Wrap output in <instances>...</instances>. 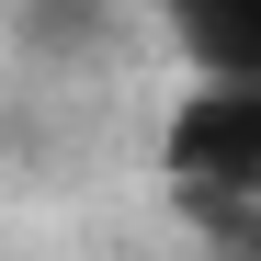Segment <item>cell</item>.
I'll return each mask as SVG.
<instances>
[{"mask_svg": "<svg viewBox=\"0 0 261 261\" xmlns=\"http://www.w3.org/2000/svg\"><path fill=\"white\" fill-rule=\"evenodd\" d=\"M170 182H193L216 204L261 193V80H204L170 114Z\"/></svg>", "mask_w": 261, "mask_h": 261, "instance_id": "cell-1", "label": "cell"}, {"mask_svg": "<svg viewBox=\"0 0 261 261\" xmlns=\"http://www.w3.org/2000/svg\"><path fill=\"white\" fill-rule=\"evenodd\" d=\"M193 46H204V68H216V80H250V57H261L250 0H193Z\"/></svg>", "mask_w": 261, "mask_h": 261, "instance_id": "cell-2", "label": "cell"}]
</instances>
